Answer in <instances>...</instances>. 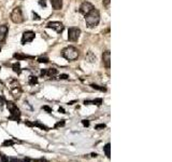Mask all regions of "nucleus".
Instances as JSON below:
<instances>
[{"instance_id": "36", "label": "nucleus", "mask_w": 172, "mask_h": 162, "mask_svg": "<svg viewBox=\"0 0 172 162\" xmlns=\"http://www.w3.org/2000/svg\"><path fill=\"white\" fill-rule=\"evenodd\" d=\"M58 110H59V112H61V114H65V109H64L62 107H60Z\"/></svg>"}, {"instance_id": "34", "label": "nucleus", "mask_w": 172, "mask_h": 162, "mask_svg": "<svg viewBox=\"0 0 172 162\" xmlns=\"http://www.w3.org/2000/svg\"><path fill=\"white\" fill-rule=\"evenodd\" d=\"M21 162H31L30 158H24L23 160H21Z\"/></svg>"}, {"instance_id": "18", "label": "nucleus", "mask_w": 172, "mask_h": 162, "mask_svg": "<svg viewBox=\"0 0 172 162\" xmlns=\"http://www.w3.org/2000/svg\"><path fill=\"white\" fill-rule=\"evenodd\" d=\"M16 142L14 139H5V142L2 143V146L3 147H9V146H13Z\"/></svg>"}, {"instance_id": "24", "label": "nucleus", "mask_w": 172, "mask_h": 162, "mask_svg": "<svg viewBox=\"0 0 172 162\" xmlns=\"http://www.w3.org/2000/svg\"><path fill=\"white\" fill-rule=\"evenodd\" d=\"M0 162H9V158L5 157L3 153H0Z\"/></svg>"}, {"instance_id": "5", "label": "nucleus", "mask_w": 172, "mask_h": 162, "mask_svg": "<svg viewBox=\"0 0 172 162\" xmlns=\"http://www.w3.org/2000/svg\"><path fill=\"white\" fill-rule=\"evenodd\" d=\"M9 88L11 90L12 94L15 98H19L21 96L22 93V89H21V84L19 83V81L15 80V79H12L9 83Z\"/></svg>"}, {"instance_id": "7", "label": "nucleus", "mask_w": 172, "mask_h": 162, "mask_svg": "<svg viewBox=\"0 0 172 162\" xmlns=\"http://www.w3.org/2000/svg\"><path fill=\"white\" fill-rule=\"evenodd\" d=\"M93 9H95L94 5H93L90 2L85 1V2H83L82 5H80V9H79V10H80V12L82 13L83 15H86V14H88V13H89Z\"/></svg>"}, {"instance_id": "8", "label": "nucleus", "mask_w": 172, "mask_h": 162, "mask_svg": "<svg viewBox=\"0 0 172 162\" xmlns=\"http://www.w3.org/2000/svg\"><path fill=\"white\" fill-rule=\"evenodd\" d=\"M35 35L33 31H30V30L25 31V33H23V37H22V43H23V44H26V43L31 42V41L35 39Z\"/></svg>"}, {"instance_id": "37", "label": "nucleus", "mask_w": 172, "mask_h": 162, "mask_svg": "<svg viewBox=\"0 0 172 162\" xmlns=\"http://www.w3.org/2000/svg\"><path fill=\"white\" fill-rule=\"evenodd\" d=\"M90 156H92L93 158H96V157H97V156H98V155H97L96 153H92V155H90Z\"/></svg>"}, {"instance_id": "20", "label": "nucleus", "mask_w": 172, "mask_h": 162, "mask_svg": "<svg viewBox=\"0 0 172 162\" xmlns=\"http://www.w3.org/2000/svg\"><path fill=\"white\" fill-rule=\"evenodd\" d=\"M92 86L93 89H95V90H98V91H101V92H106V89L104 88V86H97V84H92Z\"/></svg>"}, {"instance_id": "21", "label": "nucleus", "mask_w": 172, "mask_h": 162, "mask_svg": "<svg viewBox=\"0 0 172 162\" xmlns=\"http://www.w3.org/2000/svg\"><path fill=\"white\" fill-rule=\"evenodd\" d=\"M65 124H66V120H60L59 122L55 123L54 128L55 129H58V128H61V126H65Z\"/></svg>"}, {"instance_id": "15", "label": "nucleus", "mask_w": 172, "mask_h": 162, "mask_svg": "<svg viewBox=\"0 0 172 162\" xmlns=\"http://www.w3.org/2000/svg\"><path fill=\"white\" fill-rule=\"evenodd\" d=\"M12 68H13V70H14V72H16L17 75H19L22 72V69H21V65H19V62L14 63L13 64V66H12Z\"/></svg>"}, {"instance_id": "27", "label": "nucleus", "mask_w": 172, "mask_h": 162, "mask_svg": "<svg viewBox=\"0 0 172 162\" xmlns=\"http://www.w3.org/2000/svg\"><path fill=\"white\" fill-rule=\"evenodd\" d=\"M95 128H96V130H101V129H104V128H106V124H104V123L97 124V125L95 126Z\"/></svg>"}, {"instance_id": "4", "label": "nucleus", "mask_w": 172, "mask_h": 162, "mask_svg": "<svg viewBox=\"0 0 172 162\" xmlns=\"http://www.w3.org/2000/svg\"><path fill=\"white\" fill-rule=\"evenodd\" d=\"M11 19L15 24H21V23L24 22L23 12H22V9L19 7H16L13 9V11L11 12Z\"/></svg>"}, {"instance_id": "6", "label": "nucleus", "mask_w": 172, "mask_h": 162, "mask_svg": "<svg viewBox=\"0 0 172 162\" xmlns=\"http://www.w3.org/2000/svg\"><path fill=\"white\" fill-rule=\"evenodd\" d=\"M81 35V29L78 27H71L68 30V40L71 42H76L79 40Z\"/></svg>"}, {"instance_id": "13", "label": "nucleus", "mask_w": 172, "mask_h": 162, "mask_svg": "<svg viewBox=\"0 0 172 162\" xmlns=\"http://www.w3.org/2000/svg\"><path fill=\"white\" fill-rule=\"evenodd\" d=\"M58 74L57 72V69H55V68H49V69H45V76H47V77H55L56 75Z\"/></svg>"}, {"instance_id": "22", "label": "nucleus", "mask_w": 172, "mask_h": 162, "mask_svg": "<svg viewBox=\"0 0 172 162\" xmlns=\"http://www.w3.org/2000/svg\"><path fill=\"white\" fill-rule=\"evenodd\" d=\"M102 98H96V100H92V104H94V105H98V106H100L102 104Z\"/></svg>"}, {"instance_id": "3", "label": "nucleus", "mask_w": 172, "mask_h": 162, "mask_svg": "<svg viewBox=\"0 0 172 162\" xmlns=\"http://www.w3.org/2000/svg\"><path fill=\"white\" fill-rule=\"evenodd\" d=\"M7 107H8V109L11 111L10 119L19 122V118H21V110L17 108V106L15 105L13 102H8L7 103Z\"/></svg>"}, {"instance_id": "11", "label": "nucleus", "mask_w": 172, "mask_h": 162, "mask_svg": "<svg viewBox=\"0 0 172 162\" xmlns=\"http://www.w3.org/2000/svg\"><path fill=\"white\" fill-rule=\"evenodd\" d=\"M8 30H9V27L7 25H0V42H3L5 40Z\"/></svg>"}, {"instance_id": "32", "label": "nucleus", "mask_w": 172, "mask_h": 162, "mask_svg": "<svg viewBox=\"0 0 172 162\" xmlns=\"http://www.w3.org/2000/svg\"><path fill=\"white\" fill-rule=\"evenodd\" d=\"M42 108H43L44 110H46L47 112H52V108H50L49 106H43Z\"/></svg>"}, {"instance_id": "38", "label": "nucleus", "mask_w": 172, "mask_h": 162, "mask_svg": "<svg viewBox=\"0 0 172 162\" xmlns=\"http://www.w3.org/2000/svg\"><path fill=\"white\" fill-rule=\"evenodd\" d=\"M0 102H1V103H3V102H5V100H3V98H2V97H0Z\"/></svg>"}, {"instance_id": "17", "label": "nucleus", "mask_w": 172, "mask_h": 162, "mask_svg": "<svg viewBox=\"0 0 172 162\" xmlns=\"http://www.w3.org/2000/svg\"><path fill=\"white\" fill-rule=\"evenodd\" d=\"M110 149H111V145H110V144L108 143V144H106V145L103 147V151H104V153H106V156L109 158V159H110V157H111V156H110V155H111V153H110Z\"/></svg>"}, {"instance_id": "9", "label": "nucleus", "mask_w": 172, "mask_h": 162, "mask_svg": "<svg viewBox=\"0 0 172 162\" xmlns=\"http://www.w3.org/2000/svg\"><path fill=\"white\" fill-rule=\"evenodd\" d=\"M47 28H52L54 29L56 33H60L61 31L64 30V25L61 24L60 22H50L49 24H47Z\"/></svg>"}, {"instance_id": "28", "label": "nucleus", "mask_w": 172, "mask_h": 162, "mask_svg": "<svg viewBox=\"0 0 172 162\" xmlns=\"http://www.w3.org/2000/svg\"><path fill=\"white\" fill-rule=\"evenodd\" d=\"M82 124L87 128V126H89V121H88V120H82Z\"/></svg>"}, {"instance_id": "1", "label": "nucleus", "mask_w": 172, "mask_h": 162, "mask_svg": "<svg viewBox=\"0 0 172 162\" xmlns=\"http://www.w3.org/2000/svg\"><path fill=\"white\" fill-rule=\"evenodd\" d=\"M85 22H86V25L89 28H94L97 25L99 24L100 22V13L98 10L93 9L88 14L85 15Z\"/></svg>"}, {"instance_id": "31", "label": "nucleus", "mask_w": 172, "mask_h": 162, "mask_svg": "<svg viewBox=\"0 0 172 162\" xmlns=\"http://www.w3.org/2000/svg\"><path fill=\"white\" fill-rule=\"evenodd\" d=\"M9 162H21V160L16 158H9Z\"/></svg>"}, {"instance_id": "29", "label": "nucleus", "mask_w": 172, "mask_h": 162, "mask_svg": "<svg viewBox=\"0 0 172 162\" xmlns=\"http://www.w3.org/2000/svg\"><path fill=\"white\" fill-rule=\"evenodd\" d=\"M58 78H59V79H62V80H65V79H68L69 77H68V75H65V74H62V75H59V76H58Z\"/></svg>"}, {"instance_id": "16", "label": "nucleus", "mask_w": 172, "mask_h": 162, "mask_svg": "<svg viewBox=\"0 0 172 162\" xmlns=\"http://www.w3.org/2000/svg\"><path fill=\"white\" fill-rule=\"evenodd\" d=\"M33 126H37V128H40L41 130H44V131H49V128H47L46 125H44V124L40 123V122H39V121L33 122Z\"/></svg>"}, {"instance_id": "10", "label": "nucleus", "mask_w": 172, "mask_h": 162, "mask_svg": "<svg viewBox=\"0 0 172 162\" xmlns=\"http://www.w3.org/2000/svg\"><path fill=\"white\" fill-rule=\"evenodd\" d=\"M102 62H103L104 66L106 67V68H110V65H111V53H110V51L106 50V52L103 53V55H102Z\"/></svg>"}, {"instance_id": "14", "label": "nucleus", "mask_w": 172, "mask_h": 162, "mask_svg": "<svg viewBox=\"0 0 172 162\" xmlns=\"http://www.w3.org/2000/svg\"><path fill=\"white\" fill-rule=\"evenodd\" d=\"M86 61H88V62H90V63H94L95 61H96V56H95L94 53L88 52L87 54H86Z\"/></svg>"}, {"instance_id": "19", "label": "nucleus", "mask_w": 172, "mask_h": 162, "mask_svg": "<svg viewBox=\"0 0 172 162\" xmlns=\"http://www.w3.org/2000/svg\"><path fill=\"white\" fill-rule=\"evenodd\" d=\"M28 83L30 84V86H35V84L38 83V78L35 76H30L29 77Z\"/></svg>"}, {"instance_id": "26", "label": "nucleus", "mask_w": 172, "mask_h": 162, "mask_svg": "<svg viewBox=\"0 0 172 162\" xmlns=\"http://www.w3.org/2000/svg\"><path fill=\"white\" fill-rule=\"evenodd\" d=\"M31 162H50V161H47L44 158H40V159H35V160L31 159Z\"/></svg>"}, {"instance_id": "12", "label": "nucleus", "mask_w": 172, "mask_h": 162, "mask_svg": "<svg viewBox=\"0 0 172 162\" xmlns=\"http://www.w3.org/2000/svg\"><path fill=\"white\" fill-rule=\"evenodd\" d=\"M51 5L54 10H60L62 8V0H51Z\"/></svg>"}, {"instance_id": "33", "label": "nucleus", "mask_w": 172, "mask_h": 162, "mask_svg": "<svg viewBox=\"0 0 172 162\" xmlns=\"http://www.w3.org/2000/svg\"><path fill=\"white\" fill-rule=\"evenodd\" d=\"M25 124H26L27 126H30V128L33 126V122H30V121H25Z\"/></svg>"}, {"instance_id": "39", "label": "nucleus", "mask_w": 172, "mask_h": 162, "mask_svg": "<svg viewBox=\"0 0 172 162\" xmlns=\"http://www.w3.org/2000/svg\"><path fill=\"white\" fill-rule=\"evenodd\" d=\"M0 50H1V47H0Z\"/></svg>"}, {"instance_id": "25", "label": "nucleus", "mask_w": 172, "mask_h": 162, "mask_svg": "<svg viewBox=\"0 0 172 162\" xmlns=\"http://www.w3.org/2000/svg\"><path fill=\"white\" fill-rule=\"evenodd\" d=\"M38 62L39 63H47L49 62V58H47V57H39Z\"/></svg>"}, {"instance_id": "2", "label": "nucleus", "mask_w": 172, "mask_h": 162, "mask_svg": "<svg viewBox=\"0 0 172 162\" xmlns=\"http://www.w3.org/2000/svg\"><path fill=\"white\" fill-rule=\"evenodd\" d=\"M61 55L68 61H76L79 57V50L74 47H67L62 50Z\"/></svg>"}, {"instance_id": "35", "label": "nucleus", "mask_w": 172, "mask_h": 162, "mask_svg": "<svg viewBox=\"0 0 172 162\" xmlns=\"http://www.w3.org/2000/svg\"><path fill=\"white\" fill-rule=\"evenodd\" d=\"M33 16H35V17H33V19H40V17L38 16V14H35V12H33Z\"/></svg>"}, {"instance_id": "23", "label": "nucleus", "mask_w": 172, "mask_h": 162, "mask_svg": "<svg viewBox=\"0 0 172 162\" xmlns=\"http://www.w3.org/2000/svg\"><path fill=\"white\" fill-rule=\"evenodd\" d=\"M102 3H103V7L106 8V9H110L111 0H102Z\"/></svg>"}, {"instance_id": "30", "label": "nucleus", "mask_w": 172, "mask_h": 162, "mask_svg": "<svg viewBox=\"0 0 172 162\" xmlns=\"http://www.w3.org/2000/svg\"><path fill=\"white\" fill-rule=\"evenodd\" d=\"M39 5H41V7H46V2H45V0H39Z\"/></svg>"}]
</instances>
